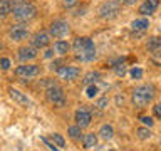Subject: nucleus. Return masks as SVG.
<instances>
[{"instance_id": "obj_21", "label": "nucleus", "mask_w": 161, "mask_h": 151, "mask_svg": "<svg viewBox=\"0 0 161 151\" xmlns=\"http://www.w3.org/2000/svg\"><path fill=\"white\" fill-rule=\"evenodd\" d=\"M99 79H101V74H99V72H94V70H92V72H87V74L84 76V81H82V82H84L86 86H89V84H96Z\"/></svg>"}, {"instance_id": "obj_26", "label": "nucleus", "mask_w": 161, "mask_h": 151, "mask_svg": "<svg viewBox=\"0 0 161 151\" xmlns=\"http://www.w3.org/2000/svg\"><path fill=\"white\" fill-rule=\"evenodd\" d=\"M96 94H97V87H96L94 84H89L87 87H86V96H87V98H94Z\"/></svg>"}, {"instance_id": "obj_16", "label": "nucleus", "mask_w": 161, "mask_h": 151, "mask_svg": "<svg viewBox=\"0 0 161 151\" xmlns=\"http://www.w3.org/2000/svg\"><path fill=\"white\" fill-rule=\"evenodd\" d=\"M69 49H70V45L67 44V40H57V42L54 44V52H55V54H59V55L67 54V52H69Z\"/></svg>"}, {"instance_id": "obj_40", "label": "nucleus", "mask_w": 161, "mask_h": 151, "mask_svg": "<svg viewBox=\"0 0 161 151\" xmlns=\"http://www.w3.org/2000/svg\"><path fill=\"white\" fill-rule=\"evenodd\" d=\"M0 20H2V19H0Z\"/></svg>"}, {"instance_id": "obj_28", "label": "nucleus", "mask_w": 161, "mask_h": 151, "mask_svg": "<svg viewBox=\"0 0 161 151\" xmlns=\"http://www.w3.org/2000/svg\"><path fill=\"white\" fill-rule=\"evenodd\" d=\"M139 121L143 124H146L148 128H151V126L154 124V121H153V118H149V116H139Z\"/></svg>"}, {"instance_id": "obj_25", "label": "nucleus", "mask_w": 161, "mask_h": 151, "mask_svg": "<svg viewBox=\"0 0 161 151\" xmlns=\"http://www.w3.org/2000/svg\"><path fill=\"white\" fill-rule=\"evenodd\" d=\"M114 72L118 74V76H124L126 74V64H124V60H119V62L114 64Z\"/></svg>"}, {"instance_id": "obj_22", "label": "nucleus", "mask_w": 161, "mask_h": 151, "mask_svg": "<svg viewBox=\"0 0 161 151\" xmlns=\"http://www.w3.org/2000/svg\"><path fill=\"white\" fill-rule=\"evenodd\" d=\"M67 133H69V136H70L72 139H80V138H82V129H80L77 124H75V126H70V128L67 129Z\"/></svg>"}, {"instance_id": "obj_3", "label": "nucleus", "mask_w": 161, "mask_h": 151, "mask_svg": "<svg viewBox=\"0 0 161 151\" xmlns=\"http://www.w3.org/2000/svg\"><path fill=\"white\" fill-rule=\"evenodd\" d=\"M154 98V87L153 86H138V87H134L133 94H131V101H133V104L136 108H144V106H148L151 101Z\"/></svg>"}, {"instance_id": "obj_27", "label": "nucleus", "mask_w": 161, "mask_h": 151, "mask_svg": "<svg viewBox=\"0 0 161 151\" xmlns=\"http://www.w3.org/2000/svg\"><path fill=\"white\" fill-rule=\"evenodd\" d=\"M129 74H131V77H133V79H141V77H143V69H139V67H133Z\"/></svg>"}, {"instance_id": "obj_7", "label": "nucleus", "mask_w": 161, "mask_h": 151, "mask_svg": "<svg viewBox=\"0 0 161 151\" xmlns=\"http://www.w3.org/2000/svg\"><path fill=\"white\" fill-rule=\"evenodd\" d=\"M39 74H40V67L39 65H34V64H22L15 69V76H17V77H24V79L35 77V76H39Z\"/></svg>"}, {"instance_id": "obj_10", "label": "nucleus", "mask_w": 161, "mask_h": 151, "mask_svg": "<svg viewBox=\"0 0 161 151\" xmlns=\"http://www.w3.org/2000/svg\"><path fill=\"white\" fill-rule=\"evenodd\" d=\"M8 37L15 40V42H20V40H25L29 37V29L27 25H12V29L8 30Z\"/></svg>"}, {"instance_id": "obj_30", "label": "nucleus", "mask_w": 161, "mask_h": 151, "mask_svg": "<svg viewBox=\"0 0 161 151\" xmlns=\"http://www.w3.org/2000/svg\"><path fill=\"white\" fill-rule=\"evenodd\" d=\"M62 65H64V60H62V59H57V60H54V62L50 64V69H52V70H57L59 67H62Z\"/></svg>"}, {"instance_id": "obj_35", "label": "nucleus", "mask_w": 161, "mask_h": 151, "mask_svg": "<svg viewBox=\"0 0 161 151\" xmlns=\"http://www.w3.org/2000/svg\"><path fill=\"white\" fill-rule=\"evenodd\" d=\"M116 2H119V3H124V5H134L138 0H116Z\"/></svg>"}, {"instance_id": "obj_33", "label": "nucleus", "mask_w": 161, "mask_h": 151, "mask_svg": "<svg viewBox=\"0 0 161 151\" xmlns=\"http://www.w3.org/2000/svg\"><path fill=\"white\" fill-rule=\"evenodd\" d=\"M40 139H42V141H44V143H45V144H47V146H49V148H50V149H52V151H62V149H59V148H57V146H55L54 143H50V141H49L47 138H44V136H42V138H40Z\"/></svg>"}, {"instance_id": "obj_31", "label": "nucleus", "mask_w": 161, "mask_h": 151, "mask_svg": "<svg viewBox=\"0 0 161 151\" xmlns=\"http://www.w3.org/2000/svg\"><path fill=\"white\" fill-rule=\"evenodd\" d=\"M108 103H109L108 98H101V99L97 101V104H96V106H97L99 109H106V108H108Z\"/></svg>"}, {"instance_id": "obj_13", "label": "nucleus", "mask_w": 161, "mask_h": 151, "mask_svg": "<svg viewBox=\"0 0 161 151\" xmlns=\"http://www.w3.org/2000/svg\"><path fill=\"white\" fill-rule=\"evenodd\" d=\"M8 96H10V99H12L14 103H17L19 106H24V108H29V106L32 104V103H30V99L24 92H20V91L14 89V87L8 89Z\"/></svg>"}, {"instance_id": "obj_4", "label": "nucleus", "mask_w": 161, "mask_h": 151, "mask_svg": "<svg viewBox=\"0 0 161 151\" xmlns=\"http://www.w3.org/2000/svg\"><path fill=\"white\" fill-rule=\"evenodd\" d=\"M119 10H121L119 2H116V0H106V2L99 7V15H101V19H104V20H113V19L118 17Z\"/></svg>"}, {"instance_id": "obj_18", "label": "nucleus", "mask_w": 161, "mask_h": 151, "mask_svg": "<svg viewBox=\"0 0 161 151\" xmlns=\"http://www.w3.org/2000/svg\"><path fill=\"white\" fill-rule=\"evenodd\" d=\"M146 47H148V50H151V52H156L158 49H161V37H158V35L149 37L148 42H146Z\"/></svg>"}, {"instance_id": "obj_6", "label": "nucleus", "mask_w": 161, "mask_h": 151, "mask_svg": "<svg viewBox=\"0 0 161 151\" xmlns=\"http://www.w3.org/2000/svg\"><path fill=\"white\" fill-rule=\"evenodd\" d=\"M74 119H75V124H77L80 129H84V128H87V126L91 124L92 114H91V111L86 108V106H82V108H79L77 111H75Z\"/></svg>"}, {"instance_id": "obj_12", "label": "nucleus", "mask_w": 161, "mask_h": 151, "mask_svg": "<svg viewBox=\"0 0 161 151\" xmlns=\"http://www.w3.org/2000/svg\"><path fill=\"white\" fill-rule=\"evenodd\" d=\"M57 74L64 81H74L79 77L80 70H79V67H74V65H62V67L57 69Z\"/></svg>"}, {"instance_id": "obj_8", "label": "nucleus", "mask_w": 161, "mask_h": 151, "mask_svg": "<svg viewBox=\"0 0 161 151\" xmlns=\"http://www.w3.org/2000/svg\"><path fill=\"white\" fill-rule=\"evenodd\" d=\"M49 42H50V35L45 32V30H39V32H35L32 37H30V44H32V47H35V49L47 47Z\"/></svg>"}, {"instance_id": "obj_29", "label": "nucleus", "mask_w": 161, "mask_h": 151, "mask_svg": "<svg viewBox=\"0 0 161 151\" xmlns=\"http://www.w3.org/2000/svg\"><path fill=\"white\" fill-rule=\"evenodd\" d=\"M0 67H2L3 70H8L10 69V60L7 57H2L0 59Z\"/></svg>"}, {"instance_id": "obj_17", "label": "nucleus", "mask_w": 161, "mask_h": 151, "mask_svg": "<svg viewBox=\"0 0 161 151\" xmlns=\"http://www.w3.org/2000/svg\"><path fill=\"white\" fill-rule=\"evenodd\" d=\"M12 0H0V19L7 17L8 14H12Z\"/></svg>"}, {"instance_id": "obj_34", "label": "nucleus", "mask_w": 161, "mask_h": 151, "mask_svg": "<svg viewBox=\"0 0 161 151\" xmlns=\"http://www.w3.org/2000/svg\"><path fill=\"white\" fill-rule=\"evenodd\" d=\"M153 111H154V116H156V118H159V119H161V103L156 104L154 108H153Z\"/></svg>"}, {"instance_id": "obj_23", "label": "nucleus", "mask_w": 161, "mask_h": 151, "mask_svg": "<svg viewBox=\"0 0 161 151\" xmlns=\"http://www.w3.org/2000/svg\"><path fill=\"white\" fill-rule=\"evenodd\" d=\"M136 134H138V138L141 141H146V139L151 138V134H153V133H151L148 128H138V129H136Z\"/></svg>"}, {"instance_id": "obj_36", "label": "nucleus", "mask_w": 161, "mask_h": 151, "mask_svg": "<svg viewBox=\"0 0 161 151\" xmlns=\"http://www.w3.org/2000/svg\"><path fill=\"white\" fill-rule=\"evenodd\" d=\"M52 55H54V49H47V50H45V54H44V57L45 59H50Z\"/></svg>"}, {"instance_id": "obj_38", "label": "nucleus", "mask_w": 161, "mask_h": 151, "mask_svg": "<svg viewBox=\"0 0 161 151\" xmlns=\"http://www.w3.org/2000/svg\"><path fill=\"white\" fill-rule=\"evenodd\" d=\"M2 47H3V45H2V44H0V50H2Z\"/></svg>"}, {"instance_id": "obj_9", "label": "nucleus", "mask_w": 161, "mask_h": 151, "mask_svg": "<svg viewBox=\"0 0 161 151\" xmlns=\"http://www.w3.org/2000/svg\"><path fill=\"white\" fill-rule=\"evenodd\" d=\"M49 32L52 37H64V35L69 34V24L65 20H54L50 24V29Z\"/></svg>"}, {"instance_id": "obj_14", "label": "nucleus", "mask_w": 161, "mask_h": 151, "mask_svg": "<svg viewBox=\"0 0 161 151\" xmlns=\"http://www.w3.org/2000/svg\"><path fill=\"white\" fill-rule=\"evenodd\" d=\"M158 5H159V0H144V2L139 5L138 12H139L141 15H151V14L156 12Z\"/></svg>"}, {"instance_id": "obj_5", "label": "nucleus", "mask_w": 161, "mask_h": 151, "mask_svg": "<svg viewBox=\"0 0 161 151\" xmlns=\"http://www.w3.org/2000/svg\"><path fill=\"white\" fill-rule=\"evenodd\" d=\"M45 98H47L49 103H52L54 106H57V108H64L65 106V94L59 86H50V87H47Z\"/></svg>"}, {"instance_id": "obj_1", "label": "nucleus", "mask_w": 161, "mask_h": 151, "mask_svg": "<svg viewBox=\"0 0 161 151\" xmlns=\"http://www.w3.org/2000/svg\"><path fill=\"white\" fill-rule=\"evenodd\" d=\"M72 50L75 54V59L80 62H91L96 59V47L89 37H77L72 44Z\"/></svg>"}, {"instance_id": "obj_24", "label": "nucleus", "mask_w": 161, "mask_h": 151, "mask_svg": "<svg viewBox=\"0 0 161 151\" xmlns=\"http://www.w3.org/2000/svg\"><path fill=\"white\" fill-rule=\"evenodd\" d=\"M50 139L54 141V144H57L59 148H64L65 146V139L62 138V136H60L59 133H54V134H50Z\"/></svg>"}, {"instance_id": "obj_11", "label": "nucleus", "mask_w": 161, "mask_h": 151, "mask_svg": "<svg viewBox=\"0 0 161 151\" xmlns=\"http://www.w3.org/2000/svg\"><path fill=\"white\" fill-rule=\"evenodd\" d=\"M37 57V49L32 47V45H24L17 50V59L20 62H29V60H34Z\"/></svg>"}, {"instance_id": "obj_39", "label": "nucleus", "mask_w": 161, "mask_h": 151, "mask_svg": "<svg viewBox=\"0 0 161 151\" xmlns=\"http://www.w3.org/2000/svg\"><path fill=\"white\" fill-rule=\"evenodd\" d=\"M159 144H161V138H159Z\"/></svg>"}, {"instance_id": "obj_32", "label": "nucleus", "mask_w": 161, "mask_h": 151, "mask_svg": "<svg viewBox=\"0 0 161 151\" xmlns=\"http://www.w3.org/2000/svg\"><path fill=\"white\" fill-rule=\"evenodd\" d=\"M77 3H79L77 0H64V2H62V5H64L65 8H72V7H75Z\"/></svg>"}, {"instance_id": "obj_2", "label": "nucleus", "mask_w": 161, "mask_h": 151, "mask_svg": "<svg viewBox=\"0 0 161 151\" xmlns=\"http://www.w3.org/2000/svg\"><path fill=\"white\" fill-rule=\"evenodd\" d=\"M12 12L14 17L20 20V22H27V20H32L35 15H37V7L30 2H17V0H12Z\"/></svg>"}, {"instance_id": "obj_15", "label": "nucleus", "mask_w": 161, "mask_h": 151, "mask_svg": "<svg viewBox=\"0 0 161 151\" xmlns=\"http://www.w3.org/2000/svg\"><path fill=\"white\" fill-rule=\"evenodd\" d=\"M82 144H84V148H86V149L94 148V146L97 144V136H96L94 133H87V134H84V136H82Z\"/></svg>"}, {"instance_id": "obj_37", "label": "nucleus", "mask_w": 161, "mask_h": 151, "mask_svg": "<svg viewBox=\"0 0 161 151\" xmlns=\"http://www.w3.org/2000/svg\"><path fill=\"white\" fill-rule=\"evenodd\" d=\"M17 2H25V0H17Z\"/></svg>"}, {"instance_id": "obj_20", "label": "nucleus", "mask_w": 161, "mask_h": 151, "mask_svg": "<svg viewBox=\"0 0 161 151\" xmlns=\"http://www.w3.org/2000/svg\"><path fill=\"white\" fill-rule=\"evenodd\" d=\"M99 134H101V138H103V139H111L114 136L113 126H111V124H103V126H101V129H99Z\"/></svg>"}, {"instance_id": "obj_19", "label": "nucleus", "mask_w": 161, "mask_h": 151, "mask_svg": "<svg viewBox=\"0 0 161 151\" xmlns=\"http://www.w3.org/2000/svg\"><path fill=\"white\" fill-rule=\"evenodd\" d=\"M149 27V22L146 19H136L131 22V29L133 30H138V32H141V30H146Z\"/></svg>"}]
</instances>
